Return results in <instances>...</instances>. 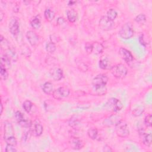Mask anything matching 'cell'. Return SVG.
<instances>
[{
	"label": "cell",
	"instance_id": "cell-1",
	"mask_svg": "<svg viewBox=\"0 0 152 152\" xmlns=\"http://www.w3.org/2000/svg\"><path fill=\"white\" fill-rule=\"evenodd\" d=\"M111 71L112 75L117 79H123L127 75L128 69L127 67L122 64H119L111 67Z\"/></svg>",
	"mask_w": 152,
	"mask_h": 152
},
{
	"label": "cell",
	"instance_id": "cell-2",
	"mask_svg": "<svg viewBox=\"0 0 152 152\" xmlns=\"http://www.w3.org/2000/svg\"><path fill=\"white\" fill-rule=\"evenodd\" d=\"M105 108L107 111L118 112L122 109L123 105L119 100L113 98L108 101L105 105Z\"/></svg>",
	"mask_w": 152,
	"mask_h": 152
},
{
	"label": "cell",
	"instance_id": "cell-3",
	"mask_svg": "<svg viewBox=\"0 0 152 152\" xmlns=\"http://www.w3.org/2000/svg\"><path fill=\"white\" fill-rule=\"evenodd\" d=\"M115 131L118 137L125 138L129 135L130 130L127 124L123 120H120L115 125Z\"/></svg>",
	"mask_w": 152,
	"mask_h": 152
},
{
	"label": "cell",
	"instance_id": "cell-4",
	"mask_svg": "<svg viewBox=\"0 0 152 152\" xmlns=\"http://www.w3.org/2000/svg\"><path fill=\"white\" fill-rule=\"evenodd\" d=\"M119 35L123 39H129L132 38L134 35V29L132 24L129 22L124 25L119 32Z\"/></svg>",
	"mask_w": 152,
	"mask_h": 152
},
{
	"label": "cell",
	"instance_id": "cell-5",
	"mask_svg": "<svg viewBox=\"0 0 152 152\" xmlns=\"http://www.w3.org/2000/svg\"><path fill=\"white\" fill-rule=\"evenodd\" d=\"M108 81V77L105 74H99L93 79L92 85L93 88L106 86Z\"/></svg>",
	"mask_w": 152,
	"mask_h": 152
},
{
	"label": "cell",
	"instance_id": "cell-6",
	"mask_svg": "<svg viewBox=\"0 0 152 152\" xmlns=\"http://www.w3.org/2000/svg\"><path fill=\"white\" fill-rule=\"evenodd\" d=\"M69 90L65 87H61L55 90L52 93L53 97L57 100H62L67 98L69 95Z\"/></svg>",
	"mask_w": 152,
	"mask_h": 152
},
{
	"label": "cell",
	"instance_id": "cell-7",
	"mask_svg": "<svg viewBox=\"0 0 152 152\" xmlns=\"http://www.w3.org/2000/svg\"><path fill=\"white\" fill-rule=\"evenodd\" d=\"M9 30L14 36H17L20 32V24L18 19L16 17H12L9 22Z\"/></svg>",
	"mask_w": 152,
	"mask_h": 152
},
{
	"label": "cell",
	"instance_id": "cell-8",
	"mask_svg": "<svg viewBox=\"0 0 152 152\" xmlns=\"http://www.w3.org/2000/svg\"><path fill=\"white\" fill-rule=\"evenodd\" d=\"M14 137V131L12 124L9 122H4V140H9L11 138Z\"/></svg>",
	"mask_w": 152,
	"mask_h": 152
},
{
	"label": "cell",
	"instance_id": "cell-9",
	"mask_svg": "<svg viewBox=\"0 0 152 152\" xmlns=\"http://www.w3.org/2000/svg\"><path fill=\"white\" fill-rule=\"evenodd\" d=\"M114 26V22L110 20L106 16L101 17L99 21V27L104 30H109Z\"/></svg>",
	"mask_w": 152,
	"mask_h": 152
},
{
	"label": "cell",
	"instance_id": "cell-10",
	"mask_svg": "<svg viewBox=\"0 0 152 152\" xmlns=\"http://www.w3.org/2000/svg\"><path fill=\"white\" fill-rule=\"evenodd\" d=\"M119 54L121 57L122 58V59L128 64L130 62H131L134 59L133 56L132 54L130 52V51H129L128 50H127L124 48H121L119 49Z\"/></svg>",
	"mask_w": 152,
	"mask_h": 152
},
{
	"label": "cell",
	"instance_id": "cell-11",
	"mask_svg": "<svg viewBox=\"0 0 152 152\" xmlns=\"http://www.w3.org/2000/svg\"><path fill=\"white\" fill-rule=\"evenodd\" d=\"M69 144L71 148L74 150H80L82 148L84 145V142L82 140L77 137H72L69 141Z\"/></svg>",
	"mask_w": 152,
	"mask_h": 152
},
{
	"label": "cell",
	"instance_id": "cell-12",
	"mask_svg": "<svg viewBox=\"0 0 152 152\" xmlns=\"http://www.w3.org/2000/svg\"><path fill=\"white\" fill-rule=\"evenodd\" d=\"M26 36L27 39L29 41V43L32 46H35L38 45L39 39L38 35L35 32L29 30V31L27 32Z\"/></svg>",
	"mask_w": 152,
	"mask_h": 152
},
{
	"label": "cell",
	"instance_id": "cell-13",
	"mask_svg": "<svg viewBox=\"0 0 152 152\" xmlns=\"http://www.w3.org/2000/svg\"><path fill=\"white\" fill-rule=\"evenodd\" d=\"M121 117L119 115H112L108 118H106L103 124L105 126L109 127L112 125H115L120 120H121Z\"/></svg>",
	"mask_w": 152,
	"mask_h": 152
},
{
	"label": "cell",
	"instance_id": "cell-14",
	"mask_svg": "<svg viewBox=\"0 0 152 152\" xmlns=\"http://www.w3.org/2000/svg\"><path fill=\"white\" fill-rule=\"evenodd\" d=\"M43 128L41 122L38 120L35 121L33 123L32 129V132L33 133V134L36 137L41 136L43 133Z\"/></svg>",
	"mask_w": 152,
	"mask_h": 152
},
{
	"label": "cell",
	"instance_id": "cell-15",
	"mask_svg": "<svg viewBox=\"0 0 152 152\" xmlns=\"http://www.w3.org/2000/svg\"><path fill=\"white\" fill-rule=\"evenodd\" d=\"M52 78L55 81H59L63 77V71L61 68H55L51 71Z\"/></svg>",
	"mask_w": 152,
	"mask_h": 152
},
{
	"label": "cell",
	"instance_id": "cell-16",
	"mask_svg": "<svg viewBox=\"0 0 152 152\" xmlns=\"http://www.w3.org/2000/svg\"><path fill=\"white\" fill-rule=\"evenodd\" d=\"M42 90L47 95L51 94L54 92L53 85L51 82L45 83L42 86Z\"/></svg>",
	"mask_w": 152,
	"mask_h": 152
},
{
	"label": "cell",
	"instance_id": "cell-17",
	"mask_svg": "<svg viewBox=\"0 0 152 152\" xmlns=\"http://www.w3.org/2000/svg\"><path fill=\"white\" fill-rule=\"evenodd\" d=\"M67 19L71 23H74L77 19V14L74 10H70L67 13Z\"/></svg>",
	"mask_w": 152,
	"mask_h": 152
},
{
	"label": "cell",
	"instance_id": "cell-18",
	"mask_svg": "<svg viewBox=\"0 0 152 152\" xmlns=\"http://www.w3.org/2000/svg\"><path fill=\"white\" fill-rule=\"evenodd\" d=\"M11 59L6 54L2 56L1 59V66L4 67L6 69L9 68L11 65Z\"/></svg>",
	"mask_w": 152,
	"mask_h": 152
},
{
	"label": "cell",
	"instance_id": "cell-19",
	"mask_svg": "<svg viewBox=\"0 0 152 152\" xmlns=\"http://www.w3.org/2000/svg\"><path fill=\"white\" fill-rule=\"evenodd\" d=\"M99 67L103 69H111V63L107 58H103L99 61Z\"/></svg>",
	"mask_w": 152,
	"mask_h": 152
},
{
	"label": "cell",
	"instance_id": "cell-20",
	"mask_svg": "<svg viewBox=\"0 0 152 152\" xmlns=\"http://www.w3.org/2000/svg\"><path fill=\"white\" fill-rule=\"evenodd\" d=\"M31 26L34 29H38L41 26V20L39 16H36L30 22Z\"/></svg>",
	"mask_w": 152,
	"mask_h": 152
},
{
	"label": "cell",
	"instance_id": "cell-21",
	"mask_svg": "<svg viewBox=\"0 0 152 152\" xmlns=\"http://www.w3.org/2000/svg\"><path fill=\"white\" fill-rule=\"evenodd\" d=\"M44 16L46 20L48 22H51L54 20L55 17V13L54 11L51 10L50 9H47L45 10L44 13Z\"/></svg>",
	"mask_w": 152,
	"mask_h": 152
},
{
	"label": "cell",
	"instance_id": "cell-22",
	"mask_svg": "<svg viewBox=\"0 0 152 152\" xmlns=\"http://www.w3.org/2000/svg\"><path fill=\"white\" fill-rule=\"evenodd\" d=\"M151 133L149 134H143V144L147 146L150 147L151 144Z\"/></svg>",
	"mask_w": 152,
	"mask_h": 152
},
{
	"label": "cell",
	"instance_id": "cell-23",
	"mask_svg": "<svg viewBox=\"0 0 152 152\" xmlns=\"http://www.w3.org/2000/svg\"><path fill=\"white\" fill-rule=\"evenodd\" d=\"M104 50V46L102 44L98 42H95L93 43V52L96 54H99L102 52Z\"/></svg>",
	"mask_w": 152,
	"mask_h": 152
},
{
	"label": "cell",
	"instance_id": "cell-24",
	"mask_svg": "<svg viewBox=\"0 0 152 152\" xmlns=\"http://www.w3.org/2000/svg\"><path fill=\"white\" fill-rule=\"evenodd\" d=\"M118 16V13L117 11L114 9H110L108 12H107V18L109 19L111 21H113L117 18Z\"/></svg>",
	"mask_w": 152,
	"mask_h": 152
},
{
	"label": "cell",
	"instance_id": "cell-25",
	"mask_svg": "<svg viewBox=\"0 0 152 152\" xmlns=\"http://www.w3.org/2000/svg\"><path fill=\"white\" fill-rule=\"evenodd\" d=\"M88 134L89 137L92 139V140H95L97 138L98 135V130L96 128H90L88 130Z\"/></svg>",
	"mask_w": 152,
	"mask_h": 152
},
{
	"label": "cell",
	"instance_id": "cell-26",
	"mask_svg": "<svg viewBox=\"0 0 152 152\" xmlns=\"http://www.w3.org/2000/svg\"><path fill=\"white\" fill-rule=\"evenodd\" d=\"M46 50L49 53H53L56 50V46L55 43L50 42L46 45Z\"/></svg>",
	"mask_w": 152,
	"mask_h": 152
},
{
	"label": "cell",
	"instance_id": "cell-27",
	"mask_svg": "<svg viewBox=\"0 0 152 152\" xmlns=\"http://www.w3.org/2000/svg\"><path fill=\"white\" fill-rule=\"evenodd\" d=\"M0 74H1V79L3 80H6L9 77V73L7 69L3 66H1L0 69Z\"/></svg>",
	"mask_w": 152,
	"mask_h": 152
},
{
	"label": "cell",
	"instance_id": "cell-28",
	"mask_svg": "<svg viewBox=\"0 0 152 152\" xmlns=\"http://www.w3.org/2000/svg\"><path fill=\"white\" fill-rule=\"evenodd\" d=\"M32 106L33 104L30 101H26L23 104V108L25 109V111L28 113H29L30 112Z\"/></svg>",
	"mask_w": 152,
	"mask_h": 152
},
{
	"label": "cell",
	"instance_id": "cell-29",
	"mask_svg": "<svg viewBox=\"0 0 152 152\" xmlns=\"http://www.w3.org/2000/svg\"><path fill=\"white\" fill-rule=\"evenodd\" d=\"M144 111V108L143 106H138V108L134 109L132 111V115L134 117L140 116Z\"/></svg>",
	"mask_w": 152,
	"mask_h": 152
},
{
	"label": "cell",
	"instance_id": "cell-30",
	"mask_svg": "<svg viewBox=\"0 0 152 152\" xmlns=\"http://www.w3.org/2000/svg\"><path fill=\"white\" fill-rule=\"evenodd\" d=\"M146 20V17L144 14H140L135 18V21L140 24L144 23Z\"/></svg>",
	"mask_w": 152,
	"mask_h": 152
},
{
	"label": "cell",
	"instance_id": "cell-31",
	"mask_svg": "<svg viewBox=\"0 0 152 152\" xmlns=\"http://www.w3.org/2000/svg\"><path fill=\"white\" fill-rule=\"evenodd\" d=\"M151 119H152V116L151 114H148L147 115L144 119V124L147 127H151Z\"/></svg>",
	"mask_w": 152,
	"mask_h": 152
},
{
	"label": "cell",
	"instance_id": "cell-32",
	"mask_svg": "<svg viewBox=\"0 0 152 152\" xmlns=\"http://www.w3.org/2000/svg\"><path fill=\"white\" fill-rule=\"evenodd\" d=\"M19 124L21 126H22L23 127H25V128H30L32 125V122L30 121L26 120L25 119L23 120H22L21 122H20Z\"/></svg>",
	"mask_w": 152,
	"mask_h": 152
},
{
	"label": "cell",
	"instance_id": "cell-33",
	"mask_svg": "<svg viewBox=\"0 0 152 152\" xmlns=\"http://www.w3.org/2000/svg\"><path fill=\"white\" fill-rule=\"evenodd\" d=\"M14 117H15V118H16V121L18 122V123H19L20 122H21L22 120H23L25 119L23 114L20 111L16 112Z\"/></svg>",
	"mask_w": 152,
	"mask_h": 152
},
{
	"label": "cell",
	"instance_id": "cell-34",
	"mask_svg": "<svg viewBox=\"0 0 152 152\" xmlns=\"http://www.w3.org/2000/svg\"><path fill=\"white\" fill-rule=\"evenodd\" d=\"M85 49L88 54H91L93 52V43L87 42L85 45Z\"/></svg>",
	"mask_w": 152,
	"mask_h": 152
},
{
	"label": "cell",
	"instance_id": "cell-35",
	"mask_svg": "<svg viewBox=\"0 0 152 152\" xmlns=\"http://www.w3.org/2000/svg\"><path fill=\"white\" fill-rule=\"evenodd\" d=\"M17 150L15 148V146L7 144L6 148V152H16Z\"/></svg>",
	"mask_w": 152,
	"mask_h": 152
},
{
	"label": "cell",
	"instance_id": "cell-36",
	"mask_svg": "<svg viewBox=\"0 0 152 152\" xmlns=\"http://www.w3.org/2000/svg\"><path fill=\"white\" fill-rule=\"evenodd\" d=\"M57 23L59 25H63L64 23H65V20L62 17H59L57 20Z\"/></svg>",
	"mask_w": 152,
	"mask_h": 152
},
{
	"label": "cell",
	"instance_id": "cell-37",
	"mask_svg": "<svg viewBox=\"0 0 152 152\" xmlns=\"http://www.w3.org/2000/svg\"><path fill=\"white\" fill-rule=\"evenodd\" d=\"M139 41L140 42V43L142 45H144V46H145L146 45V43L144 41V38H143V35H141L139 38Z\"/></svg>",
	"mask_w": 152,
	"mask_h": 152
},
{
	"label": "cell",
	"instance_id": "cell-38",
	"mask_svg": "<svg viewBox=\"0 0 152 152\" xmlns=\"http://www.w3.org/2000/svg\"><path fill=\"white\" fill-rule=\"evenodd\" d=\"M1 113L2 114L3 112V104L1 105Z\"/></svg>",
	"mask_w": 152,
	"mask_h": 152
},
{
	"label": "cell",
	"instance_id": "cell-39",
	"mask_svg": "<svg viewBox=\"0 0 152 152\" xmlns=\"http://www.w3.org/2000/svg\"><path fill=\"white\" fill-rule=\"evenodd\" d=\"M1 21H2L3 20V12H1Z\"/></svg>",
	"mask_w": 152,
	"mask_h": 152
}]
</instances>
